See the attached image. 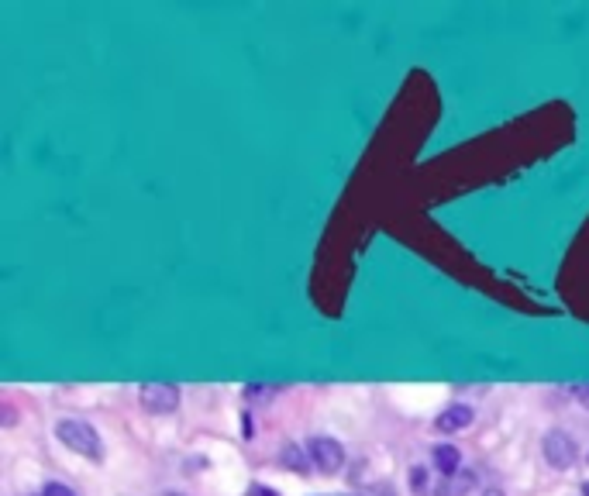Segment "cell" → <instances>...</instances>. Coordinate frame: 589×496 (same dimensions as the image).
I'll return each mask as SVG.
<instances>
[{
  "label": "cell",
  "instance_id": "cell-1",
  "mask_svg": "<svg viewBox=\"0 0 589 496\" xmlns=\"http://www.w3.org/2000/svg\"><path fill=\"white\" fill-rule=\"evenodd\" d=\"M56 438L62 445L69 448L73 455H80V459H90V462H100L104 459V441H100V434L93 424L87 421H76V417H66V421L56 424Z\"/></svg>",
  "mask_w": 589,
  "mask_h": 496
},
{
  "label": "cell",
  "instance_id": "cell-2",
  "mask_svg": "<svg viewBox=\"0 0 589 496\" xmlns=\"http://www.w3.org/2000/svg\"><path fill=\"white\" fill-rule=\"evenodd\" d=\"M307 455H310V462H314V469L324 472V476H338L348 459L345 445H341L338 438H331V434H314V438L307 441Z\"/></svg>",
  "mask_w": 589,
  "mask_h": 496
},
{
  "label": "cell",
  "instance_id": "cell-3",
  "mask_svg": "<svg viewBox=\"0 0 589 496\" xmlns=\"http://www.w3.org/2000/svg\"><path fill=\"white\" fill-rule=\"evenodd\" d=\"M180 386L176 383H142V390H138V403H142L145 414L152 417H169L180 410Z\"/></svg>",
  "mask_w": 589,
  "mask_h": 496
},
{
  "label": "cell",
  "instance_id": "cell-4",
  "mask_svg": "<svg viewBox=\"0 0 589 496\" xmlns=\"http://www.w3.org/2000/svg\"><path fill=\"white\" fill-rule=\"evenodd\" d=\"M541 455H545V462L552 465V469L565 472V469H572V465H576L579 445H576V438H572L569 431L552 428L545 438H541Z\"/></svg>",
  "mask_w": 589,
  "mask_h": 496
},
{
  "label": "cell",
  "instance_id": "cell-5",
  "mask_svg": "<svg viewBox=\"0 0 589 496\" xmlns=\"http://www.w3.org/2000/svg\"><path fill=\"white\" fill-rule=\"evenodd\" d=\"M472 421H476V410H472L469 403H448V407L434 417V428L441 434H455V431L472 428Z\"/></svg>",
  "mask_w": 589,
  "mask_h": 496
},
{
  "label": "cell",
  "instance_id": "cell-6",
  "mask_svg": "<svg viewBox=\"0 0 589 496\" xmlns=\"http://www.w3.org/2000/svg\"><path fill=\"white\" fill-rule=\"evenodd\" d=\"M472 490H476V472L462 469L455 476H441L438 486H434V496H469Z\"/></svg>",
  "mask_w": 589,
  "mask_h": 496
},
{
  "label": "cell",
  "instance_id": "cell-7",
  "mask_svg": "<svg viewBox=\"0 0 589 496\" xmlns=\"http://www.w3.org/2000/svg\"><path fill=\"white\" fill-rule=\"evenodd\" d=\"M431 459L441 476H455V472H462V452L455 445H438L431 452Z\"/></svg>",
  "mask_w": 589,
  "mask_h": 496
},
{
  "label": "cell",
  "instance_id": "cell-8",
  "mask_svg": "<svg viewBox=\"0 0 589 496\" xmlns=\"http://www.w3.org/2000/svg\"><path fill=\"white\" fill-rule=\"evenodd\" d=\"M283 465H290L293 472H307V465H314L310 462V455H307V448L304 445H290V448H283Z\"/></svg>",
  "mask_w": 589,
  "mask_h": 496
},
{
  "label": "cell",
  "instance_id": "cell-9",
  "mask_svg": "<svg viewBox=\"0 0 589 496\" xmlns=\"http://www.w3.org/2000/svg\"><path fill=\"white\" fill-rule=\"evenodd\" d=\"M359 496H397V490H393V483H369Z\"/></svg>",
  "mask_w": 589,
  "mask_h": 496
},
{
  "label": "cell",
  "instance_id": "cell-10",
  "mask_svg": "<svg viewBox=\"0 0 589 496\" xmlns=\"http://www.w3.org/2000/svg\"><path fill=\"white\" fill-rule=\"evenodd\" d=\"M0 414H4V417H0V424H4V428H14V424H18V414H14V407H11V403H0Z\"/></svg>",
  "mask_w": 589,
  "mask_h": 496
},
{
  "label": "cell",
  "instance_id": "cell-11",
  "mask_svg": "<svg viewBox=\"0 0 589 496\" xmlns=\"http://www.w3.org/2000/svg\"><path fill=\"white\" fill-rule=\"evenodd\" d=\"M42 496H76L73 490H69L66 483H45V490H42Z\"/></svg>",
  "mask_w": 589,
  "mask_h": 496
},
{
  "label": "cell",
  "instance_id": "cell-12",
  "mask_svg": "<svg viewBox=\"0 0 589 496\" xmlns=\"http://www.w3.org/2000/svg\"><path fill=\"white\" fill-rule=\"evenodd\" d=\"M569 393H572V397H576L579 403H583V407H589V383H572Z\"/></svg>",
  "mask_w": 589,
  "mask_h": 496
},
{
  "label": "cell",
  "instance_id": "cell-13",
  "mask_svg": "<svg viewBox=\"0 0 589 496\" xmlns=\"http://www.w3.org/2000/svg\"><path fill=\"white\" fill-rule=\"evenodd\" d=\"M424 479H428V476H424V469L417 465V469L410 472V486H414V490H424Z\"/></svg>",
  "mask_w": 589,
  "mask_h": 496
},
{
  "label": "cell",
  "instance_id": "cell-14",
  "mask_svg": "<svg viewBox=\"0 0 589 496\" xmlns=\"http://www.w3.org/2000/svg\"><path fill=\"white\" fill-rule=\"evenodd\" d=\"M248 496H279V493L269 490V486H262V483H255L252 490H248Z\"/></svg>",
  "mask_w": 589,
  "mask_h": 496
},
{
  "label": "cell",
  "instance_id": "cell-15",
  "mask_svg": "<svg viewBox=\"0 0 589 496\" xmlns=\"http://www.w3.org/2000/svg\"><path fill=\"white\" fill-rule=\"evenodd\" d=\"M483 496H503V490H496V486H493V490H486Z\"/></svg>",
  "mask_w": 589,
  "mask_h": 496
},
{
  "label": "cell",
  "instance_id": "cell-16",
  "mask_svg": "<svg viewBox=\"0 0 589 496\" xmlns=\"http://www.w3.org/2000/svg\"><path fill=\"white\" fill-rule=\"evenodd\" d=\"M159 496H183V493H176V490H162Z\"/></svg>",
  "mask_w": 589,
  "mask_h": 496
},
{
  "label": "cell",
  "instance_id": "cell-17",
  "mask_svg": "<svg viewBox=\"0 0 589 496\" xmlns=\"http://www.w3.org/2000/svg\"><path fill=\"white\" fill-rule=\"evenodd\" d=\"M583 496H589V483H586V486H583Z\"/></svg>",
  "mask_w": 589,
  "mask_h": 496
},
{
  "label": "cell",
  "instance_id": "cell-18",
  "mask_svg": "<svg viewBox=\"0 0 589 496\" xmlns=\"http://www.w3.org/2000/svg\"><path fill=\"white\" fill-rule=\"evenodd\" d=\"M335 496H352V493H335Z\"/></svg>",
  "mask_w": 589,
  "mask_h": 496
}]
</instances>
